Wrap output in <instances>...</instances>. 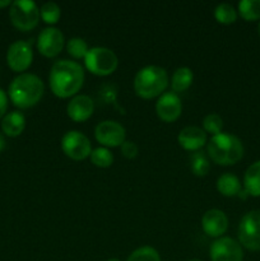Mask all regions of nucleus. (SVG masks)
I'll list each match as a JSON object with an SVG mask.
<instances>
[{
    "instance_id": "obj_23",
    "label": "nucleus",
    "mask_w": 260,
    "mask_h": 261,
    "mask_svg": "<svg viewBox=\"0 0 260 261\" xmlns=\"http://www.w3.org/2000/svg\"><path fill=\"white\" fill-rule=\"evenodd\" d=\"M214 18L221 24H232L237 19V10L235 9L232 4L222 3V4L217 5L216 9H214Z\"/></svg>"
},
{
    "instance_id": "obj_14",
    "label": "nucleus",
    "mask_w": 260,
    "mask_h": 261,
    "mask_svg": "<svg viewBox=\"0 0 260 261\" xmlns=\"http://www.w3.org/2000/svg\"><path fill=\"white\" fill-rule=\"evenodd\" d=\"M201 228L204 233L213 239L223 237L228 228V218L219 209H209L201 217Z\"/></svg>"
},
{
    "instance_id": "obj_24",
    "label": "nucleus",
    "mask_w": 260,
    "mask_h": 261,
    "mask_svg": "<svg viewBox=\"0 0 260 261\" xmlns=\"http://www.w3.org/2000/svg\"><path fill=\"white\" fill-rule=\"evenodd\" d=\"M61 17V9L59 7V4H56L55 2H47L45 4H42V7L40 8V18L50 25L56 24L59 22Z\"/></svg>"
},
{
    "instance_id": "obj_20",
    "label": "nucleus",
    "mask_w": 260,
    "mask_h": 261,
    "mask_svg": "<svg viewBox=\"0 0 260 261\" xmlns=\"http://www.w3.org/2000/svg\"><path fill=\"white\" fill-rule=\"evenodd\" d=\"M194 81V73L188 66H181L173 71L171 76V88L175 93H181L190 88Z\"/></svg>"
},
{
    "instance_id": "obj_33",
    "label": "nucleus",
    "mask_w": 260,
    "mask_h": 261,
    "mask_svg": "<svg viewBox=\"0 0 260 261\" xmlns=\"http://www.w3.org/2000/svg\"><path fill=\"white\" fill-rule=\"evenodd\" d=\"M107 261H121L120 259H116V257H112V259H109Z\"/></svg>"
},
{
    "instance_id": "obj_9",
    "label": "nucleus",
    "mask_w": 260,
    "mask_h": 261,
    "mask_svg": "<svg viewBox=\"0 0 260 261\" xmlns=\"http://www.w3.org/2000/svg\"><path fill=\"white\" fill-rule=\"evenodd\" d=\"M94 138L105 148L121 147L126 138V132L120 122L114 120H103L94 127Z\"/></svg>"
},
{
    "instance_id": "obj_34",
    "label": "nucleus",
    "mask_w": 260,
    "mask_h": 261,
    "mask_svg": "<svg viewBox=\"0 0 260 261\" xmlns=\"http://www.w3.org/2000/svg\"><path fill=\"white\" fill-rule=\"evenodd\" d=\"M257 33H259V36H260V23H259V25H257Z\"/></svg>"
},
{
    "instance_id": "obj_32",
    "label": "nucleus",
    "mask_w": 260,
    "mask_h": 261,
    "mask_svg": "<svg viewBox=\"0 0 260 261\" xmlns=\"http://www.w3.org/2000/svg\"><path fill=\"white\" fill-rule=\"evenodd\" d=\"M5 148V139L2 134H0V152Z\"/></svg>"
},
{
    "instance_id": "obj_28",
    "label": "nucleus",
    "mask_w": 260,
    "mask_h": 261,
    "mask_svg": "<svg viewBox=\"0 0 260 261\" xmlns=\"http://www.w3.org/2000/svg\"><path fill=\"white\" fill-rule=\"evenodd\" d=\"M223 129V119L218 114H208L203 119V130L212 137L221 134Z\"/></svg>"
},
{
    "instance_id": "obj_10",
    "label": "nucleus",
    "mask_w": 260,
    "mask_h": 261,
    "mask_svg": "<svg viewBox=\"0 0 260 261\" xmlns=\"http://www.w3.org/2000/svg\"><path fill=\"white\" fill-rule=\"evenodd\" d=\"M212 261H244V251L239 241L231 237H219L209 249Z\"/></svg>"
},
{
    "instance_id": "obj_35",
    "label": "nucleus",
    "mask_w": 260,
    "mask_h": 261,
    "mask_svg": "<svg viewBox=\"0 0 260 261\" xmlns=\"http://www.w3.org/2000/svg\"><path fill=\"white\" fill-rule=\"evenodd\" d=\"M189 261H201V260H198V259H191V260H189Z\"/></svg>"
},
{
    "instance_id": "obj_29",
    "label": "nucleus",
    "mask_w": 260,
    "mask_h": 261,
    "mask_svg": "<svg viewBox=\"0 0 260 261\" xmlns=\"http://www.w3.org/2000/svg\"><path fill=\"white\" fill-rule=\"evenodd\" d=\"M120 150H121V154L124 155L127 160H134L138 155V152H139V148L132 140H125L124 143L120 147Z\"/></svg>"
},
{
    "instance_id": "obj_3",
    "label": "nucleus",
    "mask_w": 260,
    "mask_h": 261,
    "mask_svg": "<svg viewBox=\"0 0 260 261\" xmlns=\"http://www.w3.org/2000/svg\"><path fill=\"white\" fill-rule=\"evenodd\" d=\"M206 153L216 165L232 166L241 161L244 145L236 135L221 133L213 135L206 143Z\"/></svg>"
},
{
    "instance_id": "obj_4",
    "label": "nucleus",
    "mask_w": 260,
    "mask_h": 261,
    "mask_svg": "<svg viewBox=\"0 0 260 261\" xmlns=\"http://www.w3.org/2000/svg\"><path fill=\"white\" fill-rule=\"evenodd\" d=\"M170 79L166 69L148 65L140 69L134 78V91L143 99H153L165 93Z\"/></svg>"
},
{
    "instance_id": "obj_22",
    "label": "nucleus",
    "mask_w": 260,
    "mask_h": 261,
    "mask_svg": "<svg viewBox=\"0 0 260 261\" xmlns=\"http://www.w3.org/2000/svg\"><path fill=\"white\" fill-rule=\"evenodd\" d=\"M190 168L191 172L195 176H199V177L205 176L209 172V170H211V163H209L208 155L204 152H201V150L194 152L190 155Z\"/></svg>"
},
{
    "instance_id": "obj_30",
    "label": "nucleus",
    "mask_w": 260,
    "mask_h": 261,
    "mask_svg": "<svg viewBox=\"0 0 260 261\" xmlns=\"http://www.w3.org/2000/svg\"><path fill=\"white\" fill-rule=\"evenodd\" d=\"M8 110V96L2 88H0V119L5 116Z\"/></svg>"
},
{
    "instance_id": "obj_6",
    "label": "nucleus",
    "mask_w": 260,
    "mask_h": 261,
    "mask_svg": "<svg viewBox=\"0 0 260 261\" xmlns=\"http://www.w3.org/2000/svg\"><path fill=\"white\" fill-rule=\"evenodd\" d=\"M12 24L22 32H28L37 27L40 22V8L32 0H17L9 8Z\"/></svg>"
},
{
    "instance_id": "obj_26",
    "label": "nucleus",
    "mask_w": 260,
    "mask_h": 261,
    "mask_svg": "<svg viewBox=\"0 0 260 261\" xmlns=\"http://www.w3.org/2000/svg\"><path fill=\"white\" fill-rule=\"evenodd\" d=\"M66 51H68V54L74 60H81V59L84 60V58L88 54L89 47L86 40H83L81 37H73L66 43Z\"/></svg>"
},
{
    "instance_id": "obj_21",
    "label": "nucleus",
    "mask_w": 260,
    "mask_h": 261,
    "mask_svg": "<svg viewBox=\"0 0 260 261\" xmlns=\"http://www.w3.org/2000/svg\"><path fill=\"white\" fill-rule=\"evenodd\" d=\"M237 12L247 22L260 19V0H242L239 3Z\"/></svg>"
},
{
    "instance_id": "obj_25",
    "label": "nucleus",
    "mask_w": 260,
    "mask_h": 261,
    "mask_svg": "<svg viewBox=\"0 0 260 261\" xmlns=\"http://www.w3.org/2000/svg\"><path fill=\"white\" fill-rule=\"evenodd\" d=\"M89 160H91V162L96 167L107 168L110 166H112V163H114V154H112L109 148L98 147L96 149H92Z\"/></svg>"
},
{
    "instance_id": "obj_13",
    "label": "nucleus",
    "mask_w": 260,
    "mask_h": 261,
    "mask_svg": "<svg viewBox=\"0 0 260 261\" xmlns=\"http://www.w3.org/2000/svg\"><path fill=\"white\" fill-rule=\"evenodd\" d=\"M183 112V103L175 92H165L155 102V114L163 122H175Z\"/></svg>"
},
{
    "instance_id": "obj_27",
    "label": "nucleus",
    "mask_w": 260,
    "mask_h": 261,
    "mask_svg": "<svg viewBox=\"0 0 260 261\" xmlns=\"http://www.w3.org/2000/svg\"><path fill=\"white\" fill-rule=\"evenodd\" d=\"M126 261H161V256L154 247L142 246L134 250Z\"/></svg>"
},
{
    "instance_id": "obj_12",
    "label": "nucleus",
    "mask_w": 260,
    "mask_h": 261,
    "mask_svg": "<svg viewBox=\"0 0 260 261\" xmlns=\"http://www.w3.org/2000/svg\"><path fill=\"white\" fill-rule=\"evenodd\" d=\"M65 38L63 32L56 27L43 28L37 37L38 53L45 58H55L63 51Z\"/></svg>"
},
{
    "instance_id": "obj_15",
    "label": "nucleus",
    "mask_w": 260,
    "mask_h": 261,
    "mask_svg": "<svg viewBox=\"0 0 260 261\" xmlns=\"http://www.w3.org/2000/svg\"><path fill=\"white\" fill-rule=\"evenodd\" d=\"M94 112V102L87 94H76L71 97L66 106V114L69 119L75 122H84Z\"/></svg>"
},
{
    "instance_id": "obj_11",
    "label": "nucleus",
    "mask_w": 260,
    "mask_h": 261,
    "mask_svg": "<svg viewBox=\"0 0 260 261\" xmlns=\"http://www.w3.org/2000/svg\"><path fill=\"white\" fill-rule=\"evenodd\" d=\"M33 61L32 46L27 41H15L9 46L7 53L8 66L15 73H24Z\"/></svg>"
},
{
    "instance_id": "obj_31",
    "label": "nucleus",
    "mask_w": 260,
    "mask_h": 261,
    "mask_svg": "<svg viewBox=\"0 0 260 261\" xmlns=\"http://www.w3.org/2000/svg\"><path fill=\"white\" fill-rule=\"evenodd\" d=\"M10 5H12V2H9V0H0V8L10 7Z\"/></svg>"
},
{
    "instance_id": "obj_19",
    "label": "nucleus",
    "mask_w": 260,
    "mask_h": 261,
    "mask_svg": "<svg viewBox=\"0 0 260 261\" xmlns=\"http://www.w3.org/2000/svg\"><path fill=\"white\" fill-rule=\"evenodd\" d=\"M244 190L250 196H260V161L247 167L244 176Z\"/></svg>"
},
{
    "instance_id": "obj_18",
    "label": "nucleus",
    "mask_w": 260,
    "mask_h": 261,
    "mask_svg": "<svg viewBox=\"0 0 260 261\" xmlns=\"http://www.w3.org/2000/svg\"><path fill=\"white\" fill-rule=\"evenodd\" d=\"M217 190L221 195L232 198V196L240 195V193L242 191V186L236 175L227 172L219 176L217 180Z\"/></svg>"
},
{
    "instance_id": "obj_2",
    "label": "nucleus",
    "mask_w": 260,
    "mask_h": 261,
    "mask_svg": "<svg viewBox=\"0 0 260 261\" xmlns=\"http://www.w3.org/2000/svg\"><path fill=\"white\" fill-rule=\"evenodd\" d=\"M45 93V84L36 74L22 73L15 76L9 86L10 101L18 109H31L36 106Z\"/></svg>"
},
{
    "instance_id": "obj_5",
    "label": "nucleus",
    "mask_w": 260,
    "mask_h": 261,
    "mask_svg": "<svg viewBox=\"0 0 260 261\" xmlns=\"http://www.w3.org/2000/svg\"><path fill=\"white\" fill-rule=\"evenodd\" d=\"M86 69L97 76L111 75L119 66L117 55L109 47L96 46L89 48L88 54L84 58Z\"/></svg>"
},
{
    "instance_id": "obj_7",
    "label": "nucleus",
    "mask_w": 260,
    "mask_h": 261,
    "mask_svg": "<svg viewBox=\"0 0 260 261\" xmlns=\"http://www.w3.org/2000/svg\"><path fill=\"white\" fill-rule=\"evenodd\" d=\"M239 242L250 251H260V211H251L242 217Z\"/></svg>"
},
{
    "instance_id": "obj_8",
    "label": "nucleus",
    "mask_w": 260,
    "mask_h": 261,
    "mask_svg": "<svg viewBox=\"0 0 260 261\" xmlns=\"http://www.w3.org/2000/svg\"><path fill=\"white\" fill-rule=\"evenodd\" d=\"M61 150L73 161H83L92 153L91 140L78 130H70L61 138Z\"/></svg>"
},
{
    "instance_id": "obj_17",
    "label": "nucleus",
    "mask_w": 260,
    "mask_h": 261,
    "mask_svg": "<svg viewBox=\"0 0 260 261\" xmlns=\"http://www.w3.org/2000/svg\"><path fill=\"white\" fill-rule=\"evenodd\" d=\"M25 129V117L22 112L12 111L5 114L2 121V130L7 137H19Z\"/></svg>"
},
{
    "instance_id": "obj_16",
    "label": "nucleus",
    "mask_w": 260,
    "mask_h": 261,
    "mask_svg": "<svg viewBox=\"0 0 260 261\" xmlns=\"http://www.w3.org/2000/svg\"><path fill=\"white\" fill-rule=\"evenodd\" d=\"M177 142L183 149L194 153L206 144V133L199 126H186L178 133Z\"/></svg>"
},
{
    "instance_id": "obj_1",
    "label": "nucleus",
    "mask_w": 260,
    "mask_h": 261,
    "mask_svg": "<svg viewBox=\"0 0 260 261\" xmlns=\"http://www.w3.org/2000/svg\"><path fill=\"white\" fill-rule=\"evenodd\" d=\"M84 83V69L73 60L55 61L48 74V86L54 96L59 98H69L78 94Z\"/></svg>"
}]
</instances>
